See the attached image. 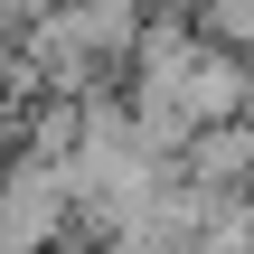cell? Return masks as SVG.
Listing matches in <instances>:
<instances>
[{
    "label": "cell",
    "mask_w": 254,
    "mask_h": 254,
    "mask_svg": "<svg viewBox=\"0 0 254 254\" xmlns=\"http://www.w3.org/2000/svg\"><path fill=\"white\" fill-rule=\"evenodd\" d=\"M245 113H254V94H245Z\"/></svg>",
    "instance_id": "cell-6"
},
{
    "label": "cell",
    "mask_w": 254,
    "mask_h": 254,
    "mask_svg": "<svg viewBox=\"0 0 254 254\" xmlns=\"http://www.w3.org/2000/svg\"><path fill=\"white\" fill-rule=\"evenodd\" d=\"M66 226H75V179H66V160L9 151V160H0V254H57Z\"/></svg>",
    "instance_id": "cell-1"
},
{
    "label": "cell",
    "mask_w": 254,
    "mask_h": 254,
    "mask_svg": "<svg viewBox=\"0 0 254 254\" xmlns=\"http://www.w3.org/2000/svg\"><path fill=\"white\" fill-rule=\"evenodd\" d=\"M179 170H189L198 189H254V113H236V123H198L189 151H179Z\"/></svg>",
    "instance_id": "cell-3"
},
{
    "label": "cell",
    "mask_w": 254,
    "mask_h": 254,
    "mask_svg": "<svg viewBox=\"0 0 254 254\" xmlns=\"http://www.w3.org/2000/svg\"><path fill=\"white\" fill-rule=\"evenodd\" d=\"M189 9H198V28H207L217 47L254 57V0H189Z\"/></svg>",
    "instance_id": "cell-4"
},
{
    "label": "cell",
    "mask_w": 254,
    "mask_h": 254,
    "mask_svg": "<svg viewBox=\"0 0 254 254\" xmlns=\"http://www.w3.org/2000/svg\"><path fill=\"white\" fill-rule=\"evenodd\" d=\"M9 132H19V104L0 94V160H9Z\"/></svg>",
    "instance_id": "cell-5"
},
{
    "label": "cell",
    "mask_w": 254,
    "mask_h": 254,
    "mask_svg": "<svg viewBox=\"0 0 254 254\" xmlns=\"http://www.w3.org/2000/svg\"><path fill=\"white\" fill-rule=\"evenodd\" d=\"M245 94H254V57H236V47H217V38H207V47L189 57V75H179V94H170V104H179L189 123H236V113H245Z\"/></svg>",
    "instance_id": "cell-2"
}]
</instances>
